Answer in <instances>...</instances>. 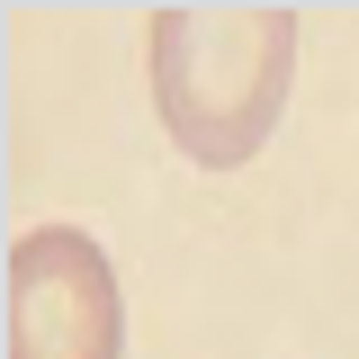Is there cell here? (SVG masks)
I'll return each instance as SVG.
<instances>
[{
  "label": "cell",
  "instance_id": "1",
  "mask_svg": "<svg viewBox=\"0 0 359 359\" xmlns=\"http://www.w3.org/2000/svg\"><path fill=\"white\" fill-rule=\"evenodd\" d=\"M297 90V0H153V117L198 171H243Z\"/></svg>",
  "mask_w": 359,
  "mask_h": 359
},
{
  "label": "cell",
  "instance_id": "2",
  "mask_svg": "<svg viewBox=\"0 0 359 359\" xmlns=\"http://www.w3.org/2000/svg\"><path fill=\"white\" fill-rule=\"evenodd\" d=\"M0 359H126V287L81 224H27L0 252Z\"/></svg>",
  "mask_w": 359,
  "mask_h": 359
}]
</instances>
